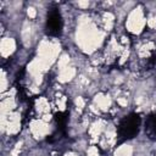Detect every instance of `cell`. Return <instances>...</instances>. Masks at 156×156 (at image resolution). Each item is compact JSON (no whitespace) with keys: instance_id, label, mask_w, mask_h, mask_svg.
Returning a JSON list of instances; mask_svg holds the SVG:
<instances>
[{"instance_id":"3957f363","label":"cell","mask_w":156,"mask_h":156,"mask_svg":"<svg viewBox=\"0 0 156 156\" xmlns=\"http://www.w3.org/2000/svg\"><path fill=\"white\" fill-rule=\"evenodd\" d=\"M145 130H146V133L149 134L150 138L156 139V115H154V116L147 118Z\"/></svg>"},{"instance_id":"6da1fadb","label":"cell","mask_w":156,"mask_h":156,"mask_svg":"<svg viewBox=\"0 0 156 156\" xmlns=\"http://www.w3.org/2000/svg\"><path fill=\"white\" fill-rule=\"evenodd\" d=\"M140 123H141L140 117L136 113H132V115L127 116L126 118H123L118 127L119 138H122L124 140L134 138V135L138 134V132H139Z\"/></svg>"},{"instance_id":"7a4b0ae2","label":"cell","mask_w":156,"mask_h":156,"mask_svg":"<svg viewBox=\"0 0 156 156\" xmlns=\"http://www.w3.org/2000/svg\"><path fill=\"white\" fill-rule=\"evenodd\" d=\"M62 30V17L57 9H51L48 12L46 32L51 35H58Z\"/></svg>"}]
</instances>
